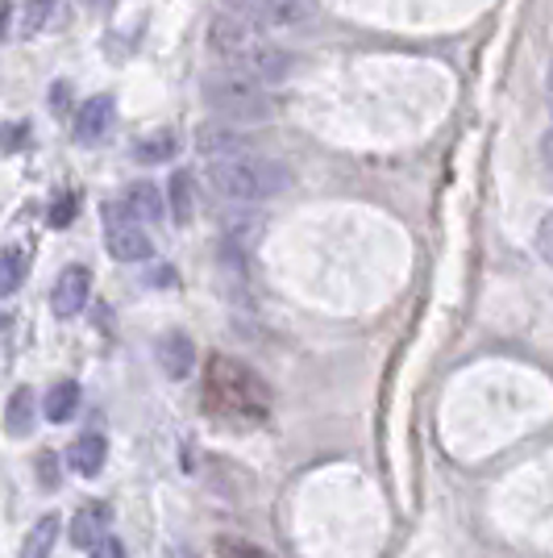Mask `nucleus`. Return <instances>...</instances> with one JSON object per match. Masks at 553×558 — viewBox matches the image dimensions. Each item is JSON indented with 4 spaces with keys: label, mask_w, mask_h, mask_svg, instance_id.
I'll list each match as a JSON object with an SVG mask.
<instances>
[{
    "label": "nucleus",
    "mask_w": 553,
    "mask_h": 558,
    "mask_svg": "<svg viewBox=\"0 0 553 558\" xmlns=\"http://www.w3.org/2000/svg\"><path fill=\"white\" fill-rule=\"evenodd\" d=\"M22 279H25V255L13 251V246H4L0 251V296H13L22 288Z\"/></svg>",
    "instance_id": "nucleus-15"
},
{
    "label": "nucleus",
    "mask_w": 553,
    "mask_h": 558,
    "mask_svg": "<svg viewBox=\"0 0 553 558\" xmlns=\"http://www.w3.org/2000/svg\"><path fill=\"white\" fill-rule=\"evenodd\" d=\"M88 558H125V546H121L116 537H105V542H100V546H96Z\"/></svg>",
    "instance_id": "nucleus-22"
},
{
    "label": "nucleus",
    "mask_w": 553,
    "mask_h": 558,
    "mask_svg": "<svg viewBox=\"0 0 553 558\" xmlns=\"http://www.w3.org/2000/svg\"><path fill=\"white\" fill-rule=\"evenodd\" d=\"M159 367L167 379H187L196 367V347L187 333H167L159 342Z\"/></svg>",
    "instance_id": "nucleus-7"
},
{
    "label": "nucleus",
    "mask_w": 553,
    "mask_h": 558,
    "mask_svg": "<svg viewBox=\"0 0 553 558\" xmlns=\"http://www.w3.org/2000/svg\"><path fill=\"white\" fill-rule=\"evenodd\" d=\"M208 180L212 187L233 201V205H258V201H271L283 187L292 184V171L267 155H237V159H217L208 163Z\"/></svg>",
    "instance_id": "nucleus-1"
},
{
    "label": "nucleus",
    "mask_w": 553,
    "mask_h": 558,
    "mask_svg": "<svg viewBox=\"0 0 553 558\" xmlns=\"http://www.w3.org/2000/svg\"><path fill=\"white\" fill-rule=\"evenodd\" d=\"M208 409H217L225 417L258 421L267 417V388L246 367H237L230 359H217L208 367Z\"/></svg>",
    "instance_id": "nucleus-3"
},
{
    "label": "nucleus",
    "mask_w": 553,
    "mask_h": 558,
    "mask_svg": "<svg viewBox=\"0 0 553 558\" xmlns=\"http://www.w3.org/2000/svg\"><path fill=\"white\" fill-rule=\"evenodd\" d=\"M38 425V400H34V388H17L13 400H9V413H4V434L9 438H29Z\"/></svg>",
    "instance_id": "nucleus-11"
},
{
    "label": "nucleus",
    "mask_w": 553,
    "mask_h": 558,
    "mask_svg": "<svg viewBox=\"0 0 553 558\" xmlns=\"http://www.w3.org/2000/svg\"><path fill=\"white\" fill-rule=\"evenodd\" d=\"M105 242H109V255H113L116 263H142V258H150V251H155L138 221H134L125 209H113V205H109Z\"/></svg>",
    "instance_id": "nucleus-4"
},
{
    "label": "nucleus",
    "mask_w": 553,
    "mask_h": 558,
    "mask_svg": "<svg viewBox=\"0 0 553 558\" xmlns=\"http://www.w3.org/2000/svg\"><path fill=\"white\" fill-rule=\"evenodd\" d=\"M109 517H113V509H109L105 500H88V505H79L75 517H71V542H75V550H96V546L105 542Z\"/></svg>",
    "instance_id": "nucleus-6"
},
{
    "label": "nucleus",
    "mask_w": 553,
    "mask_h": 558,
    "mask_svg": "<svg viewBox=\"0 0 553 558\" xmlns=\"http://www.w3.org/2000/svg\"><path fill=\"white\" fill-rule=\"evenodd\" d=\"M121 209L130 213L134 221H155L162 213V196H159V187L155 184H134L130 192H125V205Z\"/></svg>",
    "instance_id": "nucleus-14"
},
{
    "label": "nucleus",
    "mask_w": 553,
    "mask_h": 558,
    "mask_svg": "<svg viewBox=\"0 0 553 558\" xmlns=\"http://www.w3.org/2000/svg\"><path fill=\"white\" fill-rule=\"evenodd\" d=\"M545 96H550V109H553V68H550V80H545Z\"/></svg>",
    "instance_id": "nucleus-24"
},
{
    "label": "nucleus",
    "mask_w": 553,
    "mask_h": 558,
    "mask_svg": "<svg viewBox=\"0 0 553 558\" xmlns=\"http://www.w3.org/2000/svg\"><path fill=\"white\" fill-rule=\"evenodd\" d=\"M171 155V138H159V142H142L138 159H146V163H155V159H167Z\"/></svg>",
    "instance_id": "nucleus-20"
},
{
    "label": "nucleus",
    "mask_w": 553,
    "mask_h": 558,
    "mask_svg": "<svg viewBox=\"0 0 553 558\" xmlns=\"http://www.w3.org/2000/svg\"><path fill=\"white\" fill-rule=\"evenodd\" d=\"M205 105L225 121H267L275 100L271 84H262L250 71L225 68L205 80Z\"/></svg>",
    "instance_id": "nucleus-2"
},
{
    "label": "nucleus",
    "mask_w": 553,
    "mask_h": 558,
    "mask_svg": "<svg viewBox=\"0 0 553 558\" xmlns=\"http://www.w3.org/2000/svg\"><path fill=\"white\" fill-rule=\"evenodd\" d=\"M59 530H63V517L59 512H47L34 521V530L25 534L22 542V558H50L54 542H59Z\"/></svg>",
    "instance_id": "nucleus-12"
},
{
    "label": "nucleus",
    "mask_w": 553,
    "mask_h": 558,
    "mask_svg": "<svg viewBox=\"0 0 553 558\" xmlns=\"http://www.w3.org/2000/svg\"><path fill=\"white\" fill-rule=\"evenodd\" d=\"M75 409H79V384H75V379H59L47 392V400H42V413H47V421H54V425L71 421Z\"/></svg>",
    "instance_id": "nucleus-13"
},
{
    "label": "nucleus",
    "mask_w": 553,
    "mask_h": 558,
    "mask_svg": "<svg viewBox=\"0 0 553 558\" xmlns=\"http://www.w3.org/2000/svg\"><path fill=\"white\" fill-rule=\"evenodd\" d=\"M38 475H42V484H47V492L59 488V466H54V459H38Z\"/></svg>",
    "instance_id": "nucleus-21"
},
{
    "label": "nucleus",
    "mask_w": 553,
    "mask_h": 558,
    "mask_svg": "<svg viewBox=\"0 0 553 558\" xmlns=\"http://www.w3.org/2000/svg\"><path fill=\"white\" fill-rule=\"evenodd\" d=\"M196 146L205 150L212 163H217V159H237V155H250V150H246V138H242L237 130H225V125H200Z\"/></svg>",
    "instance_id": "nucleus-9"
},
{
    "label": "nucleus",
    "mask_w": 553,
    "mask_h": 558,
    "mask_svg": "<svg viewBox=\"0 0 553 558\" xmlns=\"http://www.w3.org/2000/svg\"><path fill=\"white\" fill-rule=\"evenodd\" d=\"M88 296H93V271L88 267H67L63 276L54 279V292H50L54 317H79Z\"/></svg>",
    "instance_id": "nucleus-5"
},
{
    "label": "nucleus",
    "mask_w": 553,
    "mask_h": 558,
    "mask_svg": "<svg viewBox=\"0 0 553 558\" xmlns=\"http://www.w3.org/2000/svg\"><path fill=\"white\" fill-rule=\"evenodd\" d=\"M171 205H175V221H187V217H192V180H187V175H175V180H171Z\"/></svg>",
    "instance_id": "nucleus-18"
},
{
    "label": "nucleus",
    "mask_w": 553,
    "mask_h": 558,
    "mask_svg": "<svg viewBox=\"0 0 553 558\" xmlns=\"http://www.w3.org/2000/svg\"><path fill=\"white\" fill-rule=\"evenodd\" d=\"M105 454H109V442H105L100 434H79V438L67 446V466L75 475H100Z\"/></svg>",
    "instance_id": "nucleus-10"
},
{
    "label": "nucleus",
    "mask_w": 553,
    "mask_h": 558,
    "mask_svg": "<svg viewBox=\"0 0 553 558\" xmlns=\"http://www.w3.org/2000/svg\"><path fill=\"white\" fill-rule=\"evenodd\" d=\"M0 329H9V317H4V313H0Z\"/></svg>",
    "instance_id": "nucleus-25"
},
{
    "label": "nucleus",
    "mask_w": 553,
    "mask_h": 558,
    "mask_svg": "<svg viewBox=\"0 0 553 558\" xmlns=\"http://www.w3.org/2000/svg\"><path fill=\"white\" fill-rule=\"evenodd\" d=\"M541 163H545V171H550V180H553V130L541 138Z\"/></svg>",
    "instance_id": "nucleus-23"
},
{
    "label": "nucleus",
    "mask_w": 553,
    "mask_h": 558,
    "mask_svg": "<svg viewBox=\"0 0 553 558\" xmlns=\"http://www.w3.org/2000/svg\"><path fill=\"white\" fill-rule=\"evenodd\" d=\"M113 125V100L109 96H93V100H84L79 105V117H75V138L79 142H100L105 138V130Z\"/></svg>",
    "instance_id": "nucleus-8"
},
{
    "label": "nucleus",
    "mask_w": 553,
    "mask_h": 558,
    "mask_svg": "<svg viewBox=\"0 0 553 558\" xmlns=\"http://www.w3.org/2000/svg\"><path fill=\"white\" fill-rule=\"evenodd\" d=\"M537 255L553 267V213H545L541 226H537Z\"/></svg>",
    "instance_id": "nucleus-19"
},
{
    "label": "nucleus",
    "mask_w": 553,
    "mask_h": 558,
    "mask_svg": "<svg viewBox=\"0 0 553 558\" xmlns=\"http://www.w3.org/2000/svg\"><path fill=\"white\" fill-rule=\"evenodd\" d=\"M212 550H217V558H275V555H267L262 546H254V542L233 537V534L217 537V542H212Z\"/></svg>",
    "instance_id": "nucleus-17"
},
{
    "label": "nucleus",
    "mask_w": 553,
    "mask_h": 558,
    "mask_svg": "<svg viewBox=\"0 0 553 558\" xmlns=\"http://www.w3.org/2000/svg\"><path fill=\"white\" fill-rule=\"evenodd\" d=\"M312 9V0H267V17L271 25H300Z\"/></svg>",
    "instance_id": "nucleus-16"
}]
</instances>
